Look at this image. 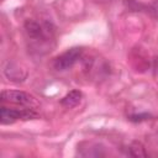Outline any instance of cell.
<instances>
[{"label":"cell","instance_id":"5","mask_svg":"<svg viewBox=\"0 0 158 158\" xmlns=\"http://www.w3.org/2000/svg\"><path fill=\"white\" fill-rule=\"evenodd\" d=\"M4 74L6 78L11 81H23L27 77V73L23 68H21L17 63L15 62H7L6 65L4 67Z\"/></svg>","mask_w":158,"mask_h":158},{"label":"cell","instance_id":"3","mask_svg":"<svg viewBox=\"0 0 158 158\" xmlns=\"http://www.w3.org/2000/svg\"><path fill=\"white\" fill-rule=\"evenodd\" d=\"M38 117V115L31 107L26 109H9L2 106L0 110V122L2 125L14 123L17 120H33Z\"/></svg>","mask_w":158,"mask_h":158},{"label":"cell","instance_id":"2","mask_svg":"<svg viewBox=\"0 0 158 158\" xmlns=\"http://www.w3.org/2000/svg\"><path fill=\"white\" fill-rule=\"evenodd\" d=\"M1 101L14 104V105H20L23 107H31V109L38 106L37 100L32 95L21 90H2Z\"/></svg>","mask_w":158,"mask_h":158},{"label":"cell","instance_id":"8","mask_svg":"<svg viewBox=\"0 0 158 158\" xmlns=\"http://www.w3.org/2000/svg\"><path fill=\"white\" fill-rule=\"evenodd\" d=\"M148 117H149L148 114H139V115L135 114V115H131V116H130V120L133 121V122H141V121H143V120H147Z\"/></svg>","mask_w":158,"mask_h":158},{"label":"cell","instance_id":"1","mask_svg":"<svg viewBox=\"0 0 158 158\" xmlns=\"http://www.w3.org/2000/svg\"><path fill=\"white\" fill-rule=\"evenodd\" d=\"M27 37L32 41L46 42L53 36V27L48 22H38L35 20H27L23 25Z\"/></svg>","mask_w":158,"mask_h":158},{"label":"cell","instance_id":"7","mask_svg":"<svg viewBox=\"0 0 158 158\" xmlns=\"http://www.w3.org/2000/svg\"><path fill=\"white\" fill-rule=\"evenodd\" d=\"M128 154L131 157H147V152L141 142H132L128 147Z\"/></svg>","mask_w":158,"mask_h":158},{"label":"cell","instance_id":"4","mask_svg":"<svg viewBox=\"0 0 158 158\" xmlns=\"http://www.w3.org/2000/svg\"><path fill=\"white\" fill-rule=\"evenodd\" d=\"M83 54V48L81 47H73L69 48L68 51L63 52L62 54H59L54 62H53V67L54 69L59 70V72H64L70 69L80 58Z\"/></svg>","mask_w":158,"mask_h":158},{"label":"cell","instance_id":"10","mask_svg":"<svg viewBox=\"0 0 158 158\" xmlns=\"http://www.w3.org/2000/svg\"><path fill=\"white\" fill-rule=\"evenodd\" d=\"M157 68H158V63H157Z\"/></svg>","mask_w":158,"mask_h":158},{"label":"cell","instance_id":"6","mask_svg":"<svg viewBox=\"0 0 158 158\" xmlns=\"http://www.w3.org/2000/svg\"><path fill=\"white\" fill-rule=\"evenodd\" d=\"M81 98H83V94L81 91L79 90H70L67 95H64L60 100V105H63L64 107L67 109H73L78 104H80L81 101Z\"/></svg>","mask_w":158,"mask_h":158},{"label":"cell","instance_id":"9","mask_svg":"<svg viewBox=\"0 0 158 158\" xmlns=\"http://www.w3.org/2000/svg\"><path fill=\"white\" fill-rule=\"evenodd\" d=\"M95 1H107V0H95Z\"/></svg>","mask_w":158,"mask_h":158}]
</instances>
